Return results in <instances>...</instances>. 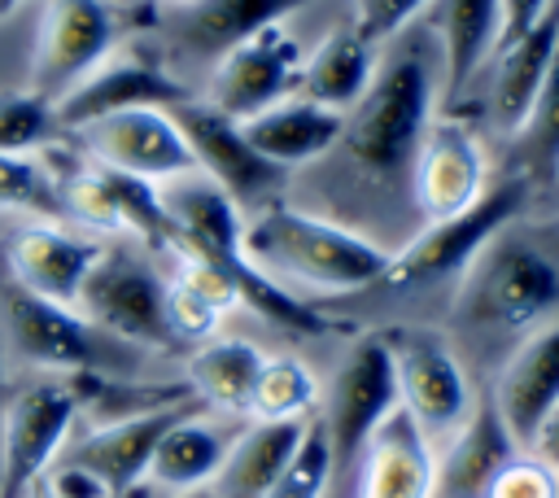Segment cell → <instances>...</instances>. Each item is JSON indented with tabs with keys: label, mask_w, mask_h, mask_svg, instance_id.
Here are the masks:
<instances>
[{
	"label": "cell",
	"mask_w": 559,
	"mask_h": 498,
	"mask_svg": "<svg viewBox=\"0 0 559 498\" xmlns=\"http://www.w3.org/2000/svg\"><path fill=\"white\" fill-rule=\"evenodd\" d=\"M245 258L284 293H358L384 280L393 249L323 214L271 201L253 223H245Z\"/></svg>",
	"instance_id": "6da1fadb"
},
{
	"label": "cell",
	"mask_w": 559,
	"mask_h": 498,
	"mask_svg": "<svg viewBox=\"0 0 559 498\" xmlns=\"http://www.w3.org/2000/svg\"><path fill=\"white\" fill-rule=\"evenodd\" d=\"M428 122H432V61L428 48L411 39L376 66L362 100L345 114L341 144L362 175L393 183L411 170Z\"/></svg>",
	"instance_id": "7a4b0ae2"
},
{
	"label": "cell",
	"mask_w": 559,
	"mask_h": 498,
	"mask_svg": "<svg viewBox=\"0 0 559 498\" xmlns=\"http://www.w3.org/2000/svg\"><path fill=\"white\" fill-rule=\"evenodd\" d=\"M559 310V262L528 240L493 236L463 275L459 315L485 332L528 336Z\"/></svg>",
	"instance_id": "3957f363"
},
{
	"label": "cell",
	"mask_w": 559,
	"mask_h": 498,
	"mask_svg": "<svg viewBox=\"0 0 559 498\" xmlns=\"http://www.w3.org/2000/svg\"><path fill=\"white\" fill-rule=\"evenodd\" d=\"M79 419V393L70 376L22 380L0 411V498H31Z\"/></svg>",
	"instance_id": "277c9868"
},
{
	"label": "cell",
	"mask_w": 559,
	"mask_h": 498,
	"mask_svg": "<svg viewBox=\"0 0 559 498\" xmlns=\"http://www.w3.org/2000/svg\"><path fill=\"white\" fill-rule=\"evenodd\" d=\"M528 188H533V179L507 175L502 183L485 188V197L472 201L467 210L432 218L406 249L393 253V262H389L380 284H389V288H419V284H437L445 275L467 271L480 258V249L524 210Z\"/></svg>",
	"instance_id": "5b68a950"
},
{
	"label": "cell",
	"mask_w": 559,
	"mask_h": 498,
	"mask_svg": "<svg viewBox=\"0 0 559 498\" xmlns=\"http://www.w3.org/2000/svg\"><path fill=\"white\" fill-rule=\"evenodd\" d=\"M397 406V376H393V354L384 332L358 336L345 358L336 363L323 398H319V428L332 450V481L349 476L367 437L380 428V419Z\"/></svg>",
	"instance_id": "8992f818"
},
{
	"label": "cell",
	"mask_w": 559,
	"mask_h": 498,
	"mask_svg": "<svg viewBox=\"0 0 559 498\" xmlns=\"http://www.w3.org/2000/svg\"><path fill=\"white\" fill-rule=\"evenodd\" d=\"M0 341L39 376H105L109 345H118L96 332L74 306L35 297L13 280L0 288Z\"/></svg>",
	"instance_id": "52a82bcc"
},
{
	"label": "cell",
	"mask_w": 559,
	"mask_h": 498,
	"mask_svg": "<svg viewBox=\"0 0 559 498\" xmlns=\"http://www.w3.org/2000/svg\"><path fill=\"white\" fill-rule=\"evenodd\" d=\"M397 376V406L424 428V437L441 450L476 411V389L467 380V367L450 336L428 328H402L384 332Z\"/></svg>",
	"instance_id": "ba28073f"
},
{
	"label": "cell",
	"mask_w": 559,
	"mask_h": 498,
	"mask_svg": "<svg viewBox=\"0 0 559 498\" xmlns=\"http://www.w3.org/2000/svg\"><path fill=\"white\" fill-rule=\"evenodd\" d=\"M74 310L118 345L131 349H170L175 336L166 328V280L153 266L105 245L96 266L87 271Z\"/></svg>",
	"instance_id": "9c48e42d"
},
{
	"label": "cell",
	"mask_w": 559,
	"mask_h": 498,
	"mask_svg": "<svg viewBox=\"0 0 559 498\" xmlns=\"http://www.w3.org/2000/svg\"><path fill=\"white\" fill-rule=\"evenodd\" d=\"M57 192H61V205L74 218H83L92 232L144 240L157 253H175V223L162 205L157 183L83 157Z\"/></svg>",
	"instance_id": "30bf717a"
},
{
	"label": "cell",
	"mask_w": 559,
	"mask_h": 498,
	"mask_svg": "<svg viewBox=\"0 0 559 498\" xmlns=\"http://www.w3.org/2000/svg\"><path fill=\"white\" fill-rule=\"evenodd\" d=\"M301 61H306V52H301L297 35L284 22L262 26L249 39L231 44L214 61V74H210V87H205V105L218 109L231 122H245V118H253V114H262L275 100L297 92Z\"/></svg>",
	"instance_id": "8fae6325"
},
{
	"label": "cell",
	"mask_w": 559,
	"mask_h": 498,
	"mask_svg": "<svg viewBox=\"0 0 559 498\" xmlns=\"http://www.w3.org/2000/svg\"><path fill=\"white\" fill-rule=\"evenodd\" d=\"M192 406H201L192 393L179 402H162V406H144V411H127V415H109L96 419L87 432L70 437L66 450L57 454V463H74L87 476H96L105 485L109 498H131L148 472V459L162 441V432L188 415Z\"/></svg>",
	"instance_id": "7c38bea8"
},
{
	"label": "cell",
	"mask_w": 559,
	"mask_h": 498,
	"mask_svg": "<svg viewBox=\"0 0 559 498\" xmlns=\"http://www.w3.org/2000/svg\"><path fill=\"white\" fill-rule=\"evenodd\" d=\"M114 39L118 17L105 0H48L31 52V92L57 105L118 48Z\"/></svg>",
	"instance_id": "4fadbf2b"
},
{
	"label": "cell",
	"mask_w": 559,
	"mask_h": 498,
	"mask_svg": "<svg viewBox=\"0 0 559 498\" xmlns=\"http://www.w3.org/2000/svg\"><path fill=\"white\" fill-rule=\"evenodd\" d=\"M74 135H79L83 157L105 162V166L127 170V175H140L148 183H166V179L197 170V157H192L175 114L157 109V105L105 114V118L79 127Z\"/></svg>",
	"instance_id": "5bb4252c"
},
{
	"label": "cell",
	"mask_w": 559,
	"mask_h": 498,
	"mask_svg": "<svg viewBox=\"0 0 559 498\" xmlns=\"http://www.w3.org/2000/svg\"><path fill=\"white\" fill-rule=\"evenodd\" d=\"M192 100V92L144 48H114L83 83H74L61 100H57V118L66 131H79L105 114H122V109H175Z\"/></svg>",
	"instance_id": "9a60e30c"
},
{
	"label": "cell",
	"mask_w": 559,
	"mask_h": 498,
	"mask_svg": "<svg viewBox=\"0 0 559 498\" xmlns=\"http://www.w3.org/2000/svg\"><path fill=\"white\" fill-rule=\"evenodd\" d=\"M192 157H197V170L210 175L236 205H271V197L280 192L284 175L280 166H271L240 131V122L223 118L218 109H210L205 100H183L170 109Z\"/></svg>",
	"instance_id": "2e32d148"
},
{
	"label": "cell",
	"mask_w": 559,
	"mask_h": 498,
	"mask_svg": "<svg viewBox=\"0 0 559 498\" xmlns=\"http://www.w3.org/2000/svg\"><path fill=\"white\" fill-rule=\"evenodd\" d=\"M411 183H415V201L428 223L480 201L489 188V162H485L480 135L463 122L432 118L411 162Z\"/></svg>",
	"instance_id": "e0dca14e"
},
{
	"label": "cell",
	"mask_w": 559,
	"mask_h": 498,
	"mask_svg": "<svg viewBox=\"0 0 559 498\" xmlns=\"http://www.w3.org/2000/svg\"><path fill=\"white\" fill-rule=\"evenodd\" d=\"M105 253V240L87 232H70L52 218H35L9 236V280L35 297L57 306H74L87 271Z\"/></svg>",
	"instance_id": "ac0fdd59"
},
{
	"label": "cell",
	"mask_w": 559,
	"mask_h": 498,
	"mask_svg": "<svg viewBox=\"0 0 559 498\" xmlns=\"http://www.w3.org/2000/svg\"><path fill=\"white\" fill-rule=\"evenodd\" d=\"M240 424L245 419H227V415H214L205 406H192L188 415H179L162 432V441L148 459V472L131 498H175V494L210 489L223 459H227L231 437L240 432Z\"/></svg>",
	"instance_id": "d6986e66"
},
{
	"label": "cell",
	"mask_w": 559,
	"mask_h": 498,
	"mask_svg": "<svg viewBox=\"0 0 559 498\" xmlns=\"http://www.w3.org/2000/svg\"><path fill=\"white\" fill-rule=\"evenodd\" d=\"M555 402H559V323H542L537 332L520 336V345L493 371L489 406L498 411L511 441L524 450Z\"/></svg>",
	"instance_id": "ffe728a7"
},
{
	"label": "cell",
	"mask_w": 559,
	"mask_h": 498,
	"mask_svg": "<svg viewBox=\"0 0 559 498\" xmlns=\"http://www.w3.org/2000/svg\"><path fill=\"white\" fill-rule=\"evenodd\" d=\"M349 476H354V498H432L437 446L402 406H393L380 419V428L367 437Z\"/></svg>",
	"instance_id": "44dd1931"
},
{
	"label": "cell",
	"mask_w": 559,
	"mask_h": 498,
	"mask_svg": "<svg viewBox=\"0 0 559 498\" xmlns=\"http://www.w3.org/2000/svg\"><path fill=\"white\" fill-rule=\"evenodd\" d=\"M245 140L280 170H293V166H306V162H319L332 144H341V131H345V114L328 109V105H314L310 96L293 92L284 100H275L271 109L253 114L240 122Z\"/></svg>",
	"instance_id": "7402d4cb"
},
{
	"label": "cell",
	"mask_w": 559,
	"mask_h": 498,
	"mask_svg": "<svg viewBox=\"0 0 559 498\" xmlns=\"http://www.w3.org/2000/svg\"><path fill=\"white\" fill-rule=\"evenodd\" d=\"M306 428L310 419H245L210 489L218 498H266L301 450Z\"/></svg>",
	"instance_id": "603a6c76"
},
{
	"label": "cell",
	"mask_w": 559,
	"mask_h": 498,
	"mask_svg": "<svg viewBox=\"0 0 559 498\" xmlns=\"http://www.w3.org/2000/svg\"><path fill=\"white\" fill-rule=\"evenodd\" d=\"M262 363H266V354L253 341L218 332V336L192 345V354H188V380L183 384L192 389V398L205 411L227 415V419H249Z\"/></svg>",
	"instance_id": "cb8c5ba5"
},
{
	"label": "cell",
	"mask_w": 559,
	"mask_h": 498,
	"mask_svg": "<svg viewBox=\"0 0 559 498\" xmlns=\"http://www.w3.org/2000/svg\"><path fill=\"white\" fill-rule=\"evenodd\" d=\"M441 100L459 105L476 70L502 44V0H437Z\"/></svg>",
	"instance_id": "d4e9b609"
},
{
	"label": "cell",
	"mask_w": 559,
	"mask_h": 498,
	"mask_svg": "<svg viewBox=\"0 0 559 498\" xmlns=\"http://www.w3.org/2000/svg\"><path fill=\"white\" fill-rule=\"evenodd\" d=\"M555 48H559V0L524 35L498 44L489 100H493V118H498V127L507 135L524 122V114H528V105H533V96H537V87H542V79L550 70Z\"/></svg>",
	"instance_id": "484cf974"
},
{
	"label": "cell",
	"mask_w": 559,
	"mask_h": 498,
	"mask_svg": "<svg viewBox=\"0 0 559 498\" xmlns=\"http://www.w3.org/2000/svg\"><path fill=\"white\" fill-rule=\"evenodd\" d=\"M515 450L520 446L502 428L498 411L489 406V398H480L476 411L467 415V424L437 450V485H432V498H480L485 485H489V476Z\"/></svg>",
	"instance_id": "4316f807"
},
{
	"label": "cell",
	"mask_w": 559,
	"mask_h": 498,
	"mask_svg": "<svg viewBox=\"0 0 559 498\" xmlns=\"http://www.w3.org/2000/svg\"><path fill=\"white\" fill-rule=\"evenodd\" d=\"M310 0H188L175 17V35L192 57L218 61L231 44L249 39L262 26L284 22Z\"/></svg>",
	"instance_id": "83f0119b"
},
{
	"label": "cell",
	"mask_w": 559,
	"mask_h": 498,
	"mask_svg": "<svg viewBox=\"0 0 559 498\" xmlns=\"http://www.w3.org/2000/svg\"><path fill=\"white\" fill-rule=\"evenodd\" d=\"M376 66H380V48L367 44V39L354 31V22H349V26L332 31V35L301 61L297 92L310 96L314 105H328V109H336V114H349V109L362 100V92H367Z\"/></svg>",
	"instance_id": "f1b7e54d"
},
{
	"label": "cell",
	"mask_w": 559,
	"mask_h": 498,
	"mask_svg": "<svg viewBox=\"0 0 559 498\" xmlns=\"http://www.w3.org/2000/svg\"><path fill=\"white\" fill-rule=\"evenodd\" d=\"M323 398V380L297 354H275L262 363L249 419H314Z\"/></svg>",
	"instance_id": "f546056e"
},
{
	"label": "cell",
	"mask_w": 559,
	"mask_h": 498,
	"mask_svg": "<svg viewBox=\"0 0 559 498\" xmlns=\"http://www.w3.org/2000/svg\"><path fill=\"white\" fill-rule=\"evenodd\" d=\"M515 135V153H520V170L524 179H559V48L550 57V70L524 114V122L511 131Z\"/></svg>",
	"instance_id": "4dcf8cb0"
},
{
	"label": "cell",
	"mask_w": 559,
	"mask_h": 498,
	"mask_svg": "<svg viewBox=\"0 0 559 498\" xmlns=\"http://www.w3.org/2000/svg\"><path fill=\"white\" fill-rule=\"evenodd\" d=\"M66 127L57 118V105L31 87H0V153L31 157L35 149L61 140Z\"/></svg>",
	"instance_id": "1f68e13d"
},
{
	"label": "cell",
	"mask_w": 559,
	"mask_h": 498,
	"mask_svg": "<svg viewBox=\"0 0 559 498\" xmlns=\"http://www.w3.org/2000/svg\"><path fill=\"white\" fill-rule=\"evenodd\" d=\"M61 205L57 183H48L44 166L22 153H0V210H26L48 218Z\"/></svg>",
	"instance_id": "d6a6232c"
},
{
	"label": "cell",
	"mask_w": 559,
	"mask_h": 498,
	"mask_svg": "<svg viewBox=\"0 0 559 498\" xmlns=\"http://www.w3.org/2000/svg\"><path fill=\"white\" fill-rule=\"evenodd\" d=\"M332 485V450H328V437L319 428V419H310L306 437H301V450L293 454V463L284 467V476L271 485L266 498H323Z\"/></svg>",
	"instance_id": "836d02e7"
},
{
	"label": "cell",
	"mask_w": 559,
	"mask_h": 498,
	"mask_svg": "<svg viewBox=\"0 0 559 498\" xmlns=\"http://www.w3.org/2000/svg\"><path fill=\"white\" fill-rule=\"evenodd\" d=\"M480 498H555V467L533 459L528 450H515L485 485Z\"/></svg>",
	"instance_id": "e575fe53"
},
{
	"label": "cell",
	"mask_w": 559,
	"mask_h": 498,
	"mask_svg": "<svg viewBox=\"0 0 559 498\" xmlns=\"http://www.w3.org/2000/svg\"><path fill=\"white\" fill-rule=\"evenodd\" d=\"M428 0H354V31L367 39V44H384L393 39Z\"/></svg>",
	"instance_id": "d590c367"
},
{
	"label": "cell",
	"mask_w": 559,
	"mask_h": 498,
	"mask_svg": "<svg viewBox=\"0 0 559 498\" xmlns=\"http://www.w3.org/2000/svg\"><path fill=\"white\" fill-rule=\"evenodd\" d=\"M44 498H109L96 476H87L74 463H52L44 476Z\"/></svg>",
	"instance_id": "8d00e7d4"
},
{
	"label": "cell",
	"mask_w": 559,
	"mask_h": 498,
	"mask_svg": "<svg viewBox=\"0 0 559 498\" xmlns=\"http://www.w3.org/2000/svg\"><path fill=\"white\" fill-rule=\"evenodd\" d=\"M555 0H502V39H515L524 35Z\"/></svg>",
	"instance_id": "74e56055"
},
{
	"label": "cell",
	"mask_w": 559,
	"mask_h": 498,
	"mask_svg": "<svg viewBox=\"0 0 559 498\" xmlns=\"http://www.w3.org/2000/svg\"><path fill=\"white\" fill-rule=\"evenodd\" d=\"M533 459H542L546 467H559V402L546 411V419L537 424V432H533V441L524 446Z\"/></svg>",
	"instance_id": "f35d334b"
},
{
	"label": "cell",
	"mask_w": 559,
	"mask_h": 498,
	"mask_svg": "<svg viewBox=\"0 0 559 498\" xmlns=\"http://www.w3.org/2000/svg\"><path fill=\"white\" fill-rule=\"evenodd\" d=\"M17 4H22V0H0V22H4V17H13V13H17Z\"/></svg>",
	"instance_id": "ab89813d"
},
{
	"label": "cell",
	"mask_w": 559,
	"mask_h": 498,
	"mask_svg": "<svg viewBox=\"0 0 559 498\" xmlns=\"http://www.w3.org/2000/svg\"><path fill=\"white\" fill-rule=\"evenodd\" d=\"M175 498H218L214 489H192V494H175Z\"/></svg>",
	"instance_id": "60d3db41"
},
{
	"label": "cell",
	"mask_w": 559,
	"mask_h": 498,
	"mask_svg": "<svg viewBox=\"0 0 559 498\" xmlns=\"http://www.w3.org/2000/svg\"><path fill=\"white\" fill-rule=\"evenodd\" d=\"M555 498H559V467H555Z\"/></svg>",
	"instance_id": "b9f144b4"
},
{
	"label": "cell",
	"mask_w": 559,
	"mask_h": 498,
	"mask_svg": "<svg viewBox=\"0 0 559 498\" xmlns=\"http://www.w3.org/2000/svg\"><path fill=\"white\" fill-rule=\"evenodd\" d=\"M175 4H188V0H175Z\"/></svg>",
	"instance_id": "7bdbcfd3"
}]
</instances>
